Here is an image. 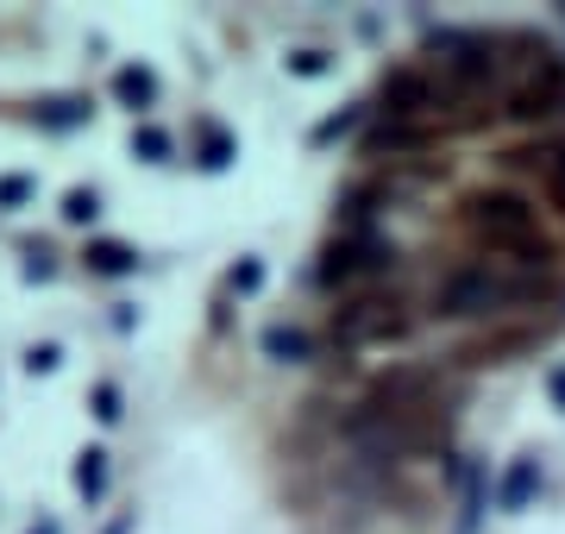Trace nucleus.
I'll use <instances>...</instances> for the list:
<instances>
[{"label":"nucleus","instance_id":"4","mask_svg":"<svg viewBox=\"0 0 565 534\" xmlns=\"http://www.w3.org/2000/svg\"><path fill=\"white\" fill-rule=\"evenodd\" d=\"M95 189H76V195H70V207H63V214H70V221H95Z\"/></svg>","mask_w":565,"mask_h":534},{"label":"nucleus","instance_id":"2","mask_svg":"<svg viewBox=\"0 0 565 534\" xmlns=\"http://www.w3.org/2000/svg\"><path fill=\"white\" fill-rule=\"evenodd\" d=\"M76 491L88 496V503H95V496L107 491V459H102V452H82V466H76Z\"/></svg>","mask_w":565,"mask_h":534},{"label":"nucleus","instance_id":"1","mask_svg":"<svg viewBox=\"0 0 565 534\" xmlns=\"http://www.w3.org/2000/svg\"><path fill=\"white\" fill-rule=\"evenodd\" d=\"M139 265L126 246H88V270H102V277H126V270Z\"/></svg>","mask_w":565,"mask_h":534},{"label":"nucleus","instance_id":"6","mask_svg":"<svg viewBox=\"0 0 565 534\" xmlns=\"http://www.w3.org/2000/svg\"><path fill=\"white\" fill-rule=\"evenodd\" d=\"M114 403H120V396H114V391H107V384H102V391H95V415H102V421H114V415H120V409H114Z\"/></svg>","mask_w":565,"mask_h":534},{"label":"nucleus","instance_id":"7","mask_svg":"<svg viewBox=\"0 0 565 534\" xmlns=\"http://www.w3.org/2000/svg\"><path fill=\"white\" fill-rule=\"evenodd\" d=\"M25 189H32V183H25V177H7V183H0V202H20Z\"/></svg>","mask_w":565,"mask_h":534},{"label":"nucleus","instance_id":"3","mask_svg":"<svg viewBox=\"0 0 565 534\" xmlns=\"http://www.w3.org/2000/svg\"><path fill=\"white\" fill-rule=\"evenodd\" d=\"M114 88H120V102H132V107H151V95H158V83H151L145 70H120Z\"/></svg>","mask_w":565,"mask_h":534},{"label":"nucleus","instance_id":"8","mask_svg":"<svg viewBox=\"0 0 565 534\" xmlns=\"http://www.w3.org/2000/svg\"><path fill=\"white\" fill-rule=\"evenodd\" d=\"M32 534H57V522H44V528H32Z\"/></svg>","mask_w":565,"mask_h":534},{"label":"nucleus","instance_id":"5","mask_svg":"<svg viewBox=\"0 0 565 534\" xmlns=\"http://www.w3.org/2000/svg\"><path fill=\"white\" fill-rule=\"evenodd\" d=\"M139 151H145V158H163V151H170V139H163L158 126H145V132H139Z\"/></svg>","mask_w":565,"mask_h":534}]
</instances>
